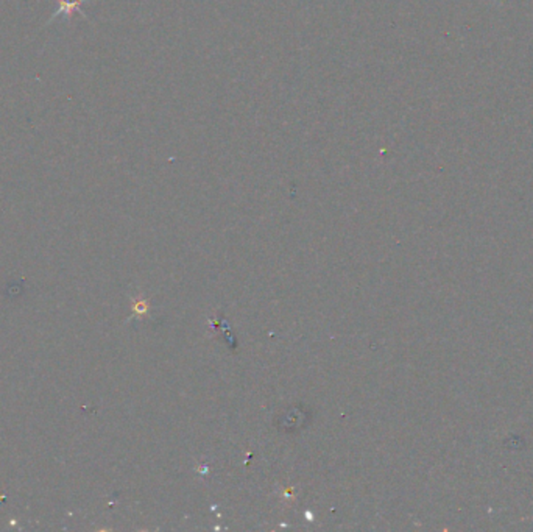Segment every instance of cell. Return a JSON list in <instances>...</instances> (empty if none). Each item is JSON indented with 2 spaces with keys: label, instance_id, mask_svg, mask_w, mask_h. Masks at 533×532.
Returning a JSON list of instances; mask_svg holds the SVG:
<instances>
[{
  "label": "cell",
  "instance_id": "6da1fadb",
  "mask_svg": "<svg viewBox=\"0 0 533 532\" xmlns=\"http://www.w3.org/2000/svg\"><path fill=\"white\" fill-rule=\"evenodd\" d=\"M83 4H85V0H57L58 8H57L55 13L52 14V18L49 19L47 24H52V22L58 19V18H61L66 22H69L74 16V13H78V14H81L83 18H86L85 11H83V8H81Z\"/></svg>",
  "mask_w": 533,
  "mask_h": 532
}]
</instances>
